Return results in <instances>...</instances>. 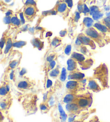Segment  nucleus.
<instances>
[{"label": "nucleus", "instance_id": "f257e3e1", "mask_svg": "<svg viewBox=\"0 0 110 122\" xmlns=\"http://www.w3.org/2000/svg\"><path fill=\"white\" fill-rule=\"evenodd\" d=\"M83 33L91 39L99 47H103L110 42V37L103 34L94 26L85 30Z\"/></svg>", "mask_w": 110, "mask_h": 122}, {"label": "nucleus", "instance_id": "f03ea898", "mask_svg": "<svg viewBox=\"0 0 110 122\" xmlns=\"http://www.w3.org/2000/svg\"><path fill=\"white\" fill-rule=\"evenodd\" d=\"M92 77L99 82L102 88H107L109 87V69L105 63H101L94 69Z\"/></svg>", "mask_w": 110, "mask_h": 122}, {"label": "nucleus", "instance_id": "7ed1b4c3", "mask_svg": "<svg viewBox=\"0 0 110 122\" xmlns=\"http://www.w3.org/2000/svg\"><path fill=\"white\" fill-rule=\"evenodd\" d=\"M70 58L75 61L83 70L90 69L93 65L94 63L93 59L91 57L76 51L72 53Z\"/></svg>", "mask_w": 110, "mask_h": 122}, {"label": "nucleus", "instance_id": "20e7f679", "mask_svg": "<svg viewBox=\"0 0 110 122\" xmlns=\"http://www.w3.org/2000/svg\"><path fill=\"white\" fill-rule=\"evenodd\" d=\"M75 45L76 47L80 46L81 45L89 46L90 48L93 50L95 49L96 48L95 42L83 32L81 33L77 36L75 42Z\"/></svg>", "mask_w": 110, "mask_h": 122}, {"label": "nucleus", "instance_id": "39448f33", "mask_svg": "<svg viewBox=\"0 0 110 122\" xmlns=\"http://www.w3.org/2000/svg\"><path fill=\"white\" fill-rule=\"evenodd\" d=\"M53 9L55 11L56 15L62 16L65 19L68 18L69 12L71 10L68 7L67 4L65 3V2L60 1V0L57 2L56 4Z\"/></svg>", "mask_w": 110, "mask_h": 122}, {"label": "nucleus", "instance_id": "423d86ee", "mask_svg": "<svg viewBox=\"0 0 110 122\" xmlns=\"http://www.w3.org/2000/svg\"><path fill=\"white\" fill-rule=\"evenodd\" d=\"M39 11L37 6L28 5L24 6L23 15L26 21L32 22L36 18L37 14Z\"/></svg>", "mask_w": 110, "mask_h": 122}, {"label": "nucleus", "instance_id": "0eeeda50", "mask_svg": "<svg viewBox=\"0 0 110 122\" xmlns=\"http://www.w3.org/2000/svg\"><path fill=\"white\" fill-rule=\"evenodd\" d=\"M75 102L81 110L86 109L91 106L92 99L90 95L77 96Z\"/></svg>", "mask_w": 110, "mask_h": 122}, {"label": "nucleus", "instance_id": "6e6552de", "mask_svg": "<svg viewBox=\"0 0 110 122\" xmlns=\"http://www.w3.org/2000/svg\"><path fill=\"white\" fill-rule=\"evenodd\" d=\"M84 85L81 81L76 80H69L66 85V89L68 91V93L75 94L83 88Z\"/></svg>", "mask_w": 110, "mask_h": 122}, {"label": "nucleus", "instance_id": "1a4fd4ad", "mask_svg": "<svg viewBox=\"0 0 110 122\" xmlns=\"http://www.w3.org/2000/svg\"><path fill=\"white\" fill-rule=\"evenodd\" d=\"M87 78V88L93 92L97 93L102 91V87L98 84L97 81L92 77H89Z\"/></svg>", "mask_w": 110, "mask_h": 122}, {"label": "nucleus", "instance_id": "9d476101", "mask_svg": "<svg viewBox=\"0 0 110 122\" xmlns=\"http://www.w3.org/2000/svg\"><path fill=\"white\" fill-rule=\"evenodd\" d=\"M85 78V76L80 70L68 73V79L69 80H76L81 81Z\"/></svg>", "mask_w": 110, "mask_h": 122}, {"label": "nucleus", "instance_id": "9b49d317", "mask_svg": "<svg viewBox=\"0 0 110 122\" xmlns=\"http://www.w3.org/2000/svg\"><path fill=\"white\" fill-rule=\"evenodd\" d=\"M81 14L77 10H76L73 14L72 15V17H70L69 21V26L71 30H72L75 28L80 19Z\"/></svg>", "mask_w": 110, "mask_h": 122}, {"label": "nucleus", "instance_id": "f8f14e48", "mask_svg": "<svg viewBox=\"0 0 110 122\" xmlns=\"http://www.w3.org/2000/svg\"><path fill=\"white\" fill-rule=\"evenodd\" d=\"M16 86L21 91H26L31 87L32 84L29 80L24 79L19 80L16 83Z\"/></svg>", "mask_w": 110, "mask_h": 122}, {"label": "nucleus", "instance_id": "ddd939ff", "mask_svg": "<svg viewBox=\"0 0 110 122\" xmlns=\"http://www.w3.org/2000/svg\"><path fill=\"white\" fill-rule=\"evenodd\" d=\"M66 109L67 112L70 114L76 115L81 112V108L79 107L76 102L66 104Z\"/></svg>", "mask_w": 110, "mask_h": 122}, {"label": "nucleus", "instance_id": "4468645a", "mask_svg": "<svg viewBox=\"0 0 110 122\" xmlns=\"http://www.w3.org/2000/svg\"><path fill=\"white\" fill-rule=\"evenodd\" d=\"M94 24V20L93 19L90 18L89 17H84L81 25V31H82V32H83L88 28L92 27Z\"/></svg>", "mask_w": 110, "mask_h": 122}, {"label": "nucleus", "instance_id": "2eb2a0df", "mask_svg": "<svg viewBox=\"0 0 110 122\" xmlns=\"http://www.w3.org/2000/svg\"><path fill=\"white\" fill-rule=\"evenodd\" d=\"M10 87L7 82H3L0 85V99L9 97Z\"/></svg>", "mask_w": 110, "mask_h": 122}, {"label": "nucleus", "instance_id": "dca6fc26", "mask_svg": "<svg viewBox=\"0 0 110 122\" xmlns=\"http://www.w3.org/2000/svg\"><path fill=\"white\" fill-rule=\"evenodd\" d=\"M11 100L9 97L0 100V111H6L9 109L11 106Z\"/></svg>", "mask_w": 110, "mask_h": 122}, {"label": "nucleus", "instance_id": "f3484780", "mask_svg": "<svg viewBox=\"0 0 110 122\" xmlns=\"http://www.w3.org/2000/svg\"><path fill=\"white\" fill-rule=\"evenodd\" d=\"M67 71L69 72L79 70L78 69V64L72 58H69L67 60Z\"/></svg>", "mask_w": 110, "mask_h": 122}, {"label": "nucleus", "instance_id": "a211bd4d", "mask_svg": "<svg viewBox=\"0 0 110 122\" xmlns=\"http://www.w3.org/2000/svg\"><path fill=\"white\" fill-rule=\"evenodd\" d=\"M31 43L33 47L35 48L38 49L39 51L42 50L44 47V42L41 40L40 38H37V37L33 38L31 40Z\"/></svg>", "mask_w": 110, "mask_h": 122}, {"label": "nucleus", "instance_id": "6ab92c4d", "mask_svg": "<svg viewBox=\"0 0 110 122\" xmlns=\"http://www.w3.org/2000/svg\"><path fill=\"white\" fill-rule=\"evenodd\" d=\"M13 42H14V41L12 40V38L10 35H9V36L8 37L7 40H6L5 47L4 48L3 53L4 55H7L11 51L13 48Z\"/></svg>", "mask_w": 110, "mask_h": 122}, {"label": "nucleus", "instance_id": "aec40b11", "mask_svg": "<svg viewBox=\"0 0 110 122\" xmlns=\"http://www.w3.org/2000/svg\"><path fill=\"white\" fill-rule=\"evenodd\" d=\"M20 59H15L10 61L8 67H6L5 71V73H10L12 70H14L18 66L20 63Z\"/></svg>", "mask_w": 110, "mask_h": 122}, {"label": "nucleus", "instance_id": "412c9836", "mask_svg": "<svg viewBox=\"0 0 110 122\" xmlns=\"http://www.w3.org/2000/svg\"><path fill=\"white\" fill-rule=\"evenodd\" d=\"M22 25V23L21 20L19 19L17 15L14 14L11 17L10 22L9 25V26L12 28H17L21 26Z\"/></svg>", "mask_w": 110, "mask_h": 122}, {"label": "nucleus", "instance_id": "4be33fe9", "mask_svg": "<svg viewBox=\"0 0 110 122\" xmlns=\"http://www.w3.org/2000/svg\"><path fill=\"white\" fill-rule=\"evenodd\" d=\"M9 35L10 34H9V29H8L3 33L2 38L0 39V55L3 53V49L5 47L6 40H7L8 37L9 36Z\"/></svg>", "mask_w": 110, "mask_h": 122}, {"label": "nucleus", "instance_id": "5701e85b", "mask_svg": "<svg viewBox=\"0 0 110 122\" xmlns=\"http://www.w3.org/2000/svg\"><path fill=\"white\" fill-rule=\"evenodd\" d=\"M77 98V95L75 94L68 93L63 98V102L66 104L71 103L72 102H75Z\"/></svg>", "mask_w": 110, "mask_h": 122}, {"label": "nucleus", "instance_id": "b1692460", "mask_svg": "<svg viewBox=\"0 0 110 122\" xmlns=\"http://www.w3.org/2000/svg\"><path fill=\"white\" fill-rule=\"evenodd\" d=\"M93 26L94 28H96L97 30H98L99 31L103 33V34H105L106 35L110 34L109 30L107 28V27L105 26L104 24H103L102 23H101L99 21L94 23Z\"/></svg>", "mask_w": 110, "mask_h": 122}, {"label": "nucleus", "instance_id": "393cba45", "mask_svg": "<svg viewBox=\"0 0 110 122\" xmlns=\"http://www.w3.org/2000/svg\"><path fill=\"white\" fill-rule=\"evenodd\" d=\"M58 109L59 113H60L61 121L62 122H66L68 118V115L65 112L62 105L60 103L58 104Z\"/></svg>", "mask_w": 110, "mask_h": 122}, {"label": "nucleus", "instance_id": "a878e982", "mask_svg": "<svg viewBox=\"0 0 110 122\" xmlns=\"http://www.w3.org/2000/svg\"><path fill=\"white\" fill-rule=\"evenodd\" d=\"M60 73L61 71L60 70V67L59 66H56L48 73V75H49L50 77L55 79V78H57L60 76Z\"/></svg>", "mask_w": 110, "mask_h": 122}, {"label": "nucleus", "instance_id": "bb28decb", "mask_svg": "<svg viewBox=\"0 0 110 122\" xmlns=\"http://www.w3.org/2000/svg\"><path fill=\"white\" fill-rule=\"evenodd\" d=\"M62 43V38L60 36H55L52 39L50 43V46L53 48H56L60 46Z\"/></svg>", "mask_w": 110, "mask_h": 122}, {"label": "nucleus", "instance_id": "cd10ccee", "mask_svg": "<svg viewBox=\"0 0 110 122\" xmlns=\"http://www.w3.org/2000/svg\"><path fill=\"white\" fill-rule=\"evenodd\" d=\"M57 57H58V54L55 52H51V53L48 54L46 58V65L52 62V61L56 60Z\"/></svg>", "mask_w": 110, "mask_h": 122}, {"label": "nucleus", "instance_id": "c85d7f7f", "mask_svg": "<svg viewBox=\"0 0 110 122\" xmlns=\"http://www.w3.org/2000/svg\"><path fill=\"white\" fill-rule=\"evenodd\" d=\"M76 49L80 53L83 54V55L87 56H89L90 55V51L88 49L86 46L81 45L80 46L76 47Z\"/></svg>", "mask_w": 110, "mask_h": 122}, {"label": "nucleus", "instance_id": "c756f323", "mask_svg": "<svg viewBox=\"0 0 110 122\" xmlns=\"http://www.w3.org/2000/svg\"><path fill=\"white\" fill-rule=\"evenodd\" d=\"M39 109H40L41 112H47L50 109V106L47 102H43L39 106Z\"/></svg>", "mask_w": 110, "mask_h": 122}, {"label": "nucleus", "instance_id": "7c9ffc66", "mask_svg": "<svg viewBox=\"0 0 110 122\" xmlns=\"http://www.w3.org/2000/svg\"><path fill=\"white\" fill-rule=\"evenodd\" d=\"M27 42L24 41H16L13 42V48H22L24 46L26 45Z\"/></svg>", "mask_w": 110, "mask_h": 122}, {"label": "nucleus", "instance_id": "2f4dec72", "mask_svg": "<svg viewBox=\"0 0 110 122\" xmlns=\"http://www.w3.org/2000/svg\"><path fill=\"white\" fill-rule=\"evenodd\" d=\"M56 60H54L53 61H52L48 64L46 65V72L48 73L50 72L53 69L55 68V66H56Z\"/></svg>", "mask_w": 110, "mask_h": 122}, {"label": "nucleus", "instance_id": "473e14b6", "mask_svg": "<svg viewBox=\"0 0 110 122\" xmlns=\"http://www.w3.org/2000/svg\"><path fill=\"white\" fill-rule=\"evenodd\" d=\"M92 19L94 20H98L99 19H100L101 18H102L103 16V14L102 12V10L100 9L99 10L95 12H94L93 14L92 15Z\"/></svg>", "mask_w": 110, "mask_h": 122}, {"label": "nucleus", "instance_id": "72a5a7b5", "mask_svg": "<svg viewBox=\"0 0 110 122\" xmlns=\"http://www.w3.org/2000/svg\"><path fill=\"white\" fill-rule=\"evenodd\" d=\"M100 22L102 23L103 24H104L105 26H106L107 29H108L109 30L110 35V18L109 17H106L105 18H103L102 20H100Z\"/></svg>", "mask_w": 110, "mask_h": 122}, {"label": "nucleus", "instance_id": "f704fd0d", "mask_svg": "<svg viewBox=\"0 0 110 122\" xmlns=\"http://www.w3.org/2000/svg\"><path fill=\"white\" fill-rule=\"evenodd\" d=\"M85 0H79L77 4V11L80 14H83Z\"/></svg>", "mask_w": 110, "mask_h": 122}, {"label": "nucleus", "instance_id": "c9c22d12", "mask_svg": "<svg viewBox=\"0 0 110 122\" xmlns=\"http://www.w3.org/2000/svg\"><path fill=\"white\" fill-rule=\"evenodd\" d=\"M67 70H66V68L63 67L62 70L61 71L60 75L59 76V79H60L61 81L63 82L66 80V78H67Z\"/></svg>", "mask_w": 110, "mask_h": 122}, {"label": "nucleus", "instance_id": "e433bc0d", "mask_svg": "<svg viewBox=\"0 0 110 122\" xmlns=\"http://www.w3.org/2000/svg\"><path fill=\"white\" fill-rule=\"evenodd\" d=\"M64 52L66 55L70 56L72 54V45L68 44L65 46L64 48Z\"/></svg>", "mask_w": 110, "mask_h": 122}, {"label": "nucleus", "instance_id": "4c0bfd02", "mask_svg": "<svg viewBox=\"0 0 110 122\" xmlns=\"http://www.w3.org/2000/svg\"><path fill=\"white\" fill-rule=\"evenodd\" d=\"M90 9V15H91L97 11L100 10V8L97 5H92L89 7Z\"/></svg>", "mask_w": 110, "mask_h": 122}, {"label": "nucleus", "instance_id": "58836bf2", "mask_svg": "<svg viewBox=\"0 0 110 122\" xmlns=\"http://www.w3.org/2000/svg\"><path fill=\"white\" fill-rule=\"evenodd\" d=\"M28 5L37 6V3L34 0H25V2H24V6Z\"/></svg>", "mask_w": 110, "mask_h": 122}, {"label": "nucleus", "instance_id": "ea45409f", "mask_svg": "<svg viewBox=\"0 0 110 122\" xmlns=\"http://www.w3.org/2000/svg\"><path fill=\"white\" fill-rule=\"evenodd\" d=\"M60 1L65 2V3L67 4V5L70 10L73 6V0H60Z\"/></svg>", "mask_w": 110, "mask_h": 122}, {"label": "nucleus", "instance_id": "a19ab883", "mask_svg": "<svg viewBox=\"0 0 110 122\" xmlns=\"http://www.w3.org/2000/svg\"><path fill=\"white\" fill-rule=\"evenodd\" d=\"M68 31L67 29H65L63 30H61L59 33V34H60V36L61 38H63V37H65L68 34Z\"/></svg>", "mask_w": 110, "mask_h": 122}, {"label": "nucleus", "instance_id": "79ce46f5", "mask_svg": "<svg viewBox=\"0 0 110 122\" xmlns=\"http://www.w3.org/2000/svg\"><path fill=\"white\" fill-rule=\"evenodd\" d=\"M52 85H53V82L52 80L47 78V82H46V88L47 89L50 88L52 86Z\"/></svg>", "mask_w": 110, "mask_h": 122}, {"label": "nucleus", "instance_id": "37998d69", "mask_svg": "<svg viewBox=\"0 0 110 122\" xmlns=\"http://www.w3.org/2000/svg\"><path fill=\"white\" fill-rule=\"evenodd\" d=\"M48 100V92L44 94L43 97V102H47V101Z\"/></svg>", "mask_w": 110, "mask_h": 122}, {"label": "nucleus", "instance_id": "c03bdc74", "mask_svg": "<svg viewBox=\"0 0 110 122\" xmlns=\"http://www.w3.org/2000/svg\"><path fill=\"white\" fill-rule=\"evenodd\" d=\"M26 72H27L25 68H23L21 70L20 72H19V75H20L21 77H23V76L26 73Z\"/></svg>", "mask_w": 110, "mask_h": 122}, {"label": "nucleus", "instance_id": "a18cd8bd", "mask_svg": "<svg viewBox=\"0 0 110 122\" xmlns=\"http://www.w3.org/2000/svg\"><path fill=\"white\" fill-rule=\"evenodd\" d=\"M3 118H4V117L3 116V115H2V114L1 111H0V122L3 120Z\"/></svg>", "mask_w": 110, "mask_h": 122}, {"label": "nucleus", "instance_id": "49530a36", "mask_svg": "<svg viewBox=\"0 0 110 122\" xmlns=\"http://www.w3.org/2000/svg\"><path fill=\"white\" fill-rule=\"evenodd\" d=\"M73 122H83V121H82V120H75V121H74Z\"/></svg>", "mask_w": 110, "mask_h": 122}, {"label": "nucleus", "instance_id": "de8ad7c7", "mask_svg": "<svg viewBox=\"0 0 110 122\" xmlns=\"http://www.w3.org/2000/svg\"></svg>", "mask_w": 110, "mask_h": 122}]
</instances>
